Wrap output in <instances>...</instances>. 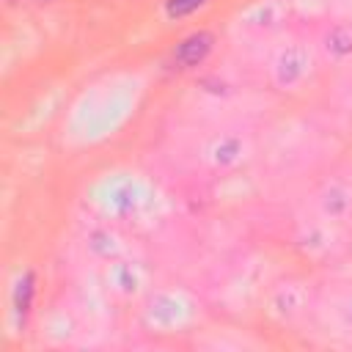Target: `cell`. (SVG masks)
<instances>
[{
	"label": "cell",
	"instance_id": "obj_1",
	"mask_svg": "<svg viewBox=\"0 0 352 352\" xmlns=\"http://www.w3.org/2000/svg\"><path fill=\"white\" fill-rule=\"evenodd\" d=\"M212 50V36L209 33H192V36H187L179 47H176V63L179 66H184V69H190V66H198L204 58H206V52Z\"/></svg>",
	"mask_w": 352,
	"mask_h": 352
},
{
	"label": "cell",
	"instance_id": "obj_2",
	"mask_svg": "<svg viewBox=\"0 0 352 352\" xmlns=\"http://www.w3.org/2000/svg\"><path fill=\"white\" fill-rule=\"evenodd\" d=\"M204 3L206 0H168L165 11H168V16H187V14H192Z\"/></svg>",
	"mask_w": 352,
	"mask_h": 352
}]
</instances>
